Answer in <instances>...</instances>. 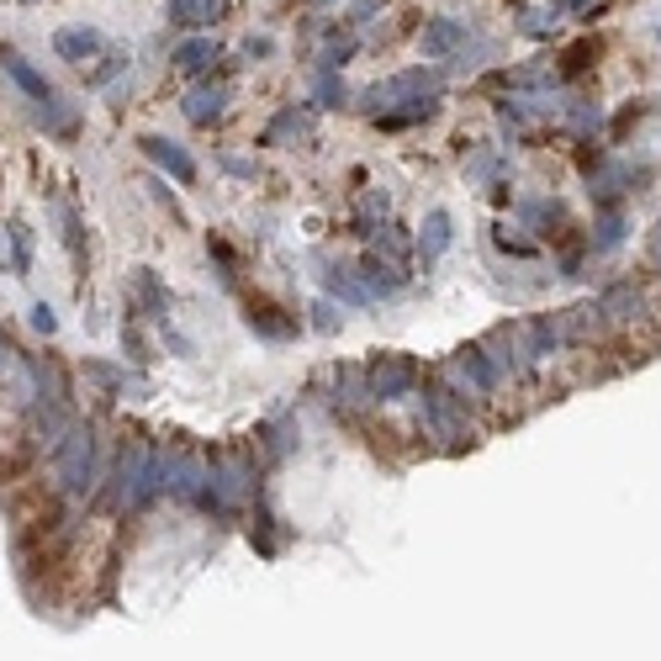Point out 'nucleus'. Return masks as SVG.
<instances>
[{"instance_id":"f03ea898","label":"nucleus","mask_w":661,"mask_h":661,"mask_svg":"<svg viewBox=\"0 0 661 661\" xmlns=\"http://www.w3.org/2000/svg\"><path fill=\"white\" fill-rule=\"evenodd\" d=\"M6 69H11L16 80H22V90H27L32 101H48V80H43V75H38V69H32L27 59H22V53H6Z\"/></svg>"},{"instance_id":"7ed1b4c3","label":"nucleus","mask_w":661,"mask_h":661,"mask_svg":"<svg viewBox=\"0 0 661 661\" xmlns=\"http://www.w3.org/2000/svg\"><path fill=\"white\" fill-rule=\"evenodd\" d=\"M149 154L170 164V170H175L180 180H191V159H186V154H175V149H170V143H164V138H149Z\"/></svg>"},{"instance_id":"20e7f679","label":"nucleus","mask_w":661,"mask_h":661,"mask_svg":"<svg viewBox=\"0 0 661 661\" xmlns=\"http://www.w3.org/2000/svg\"><path fill=\"white\" fill-rule=\"evenodd\" d=\"M32 328H38V334H53V312L48 307H32Z\"/></svg>"},{"instance_id":"39448f33","label":"nucleus","mask_w":661,"mask_h":661,"mask_svg":"<svg viewBox=\"0 0 661 661\" xmlns=\"http://www.w3.org/2000/svg\"><path fill=\"white\" fill-rule=\"evenodd\" d=\"M27 6H32V0H27Z\"/></svg>"},{"instance_id":"f257e3e1","label":"nucleus","mask_w":661,"mask_h":661,"mask_svg":"<svg viewBox=\"0 0 661 661\" xmlns=\"http://www.w3.org/2000/svg\"><path fill=\"white\" fill-rule=\"evenodd\" d=\"M53 48H59L69 64H80L85 53H96V48H101V38H96V32H90V27H64L59 38H53Z\"/></svg>"}]
</instances>
